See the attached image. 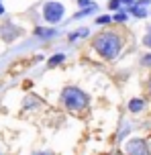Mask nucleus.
I'll use <instances>...</instances> for the list:
<instances>
[{"label": "nucleus", "mask_w": 151, "mask_h": 155, "mask_svg": "<svg viewBox=\"0 0 151 155\" xmlns=\"http://www.w3.org/2000/svg\"><path fill=\"white\" fill-rule=\"evenodd\" d=\"M120 47H123V39L117 33H102L94 39V49L104 59H114L120 53Z\"/></svg>", "instance_id": "f257e3e1"}, {"label": "nucleus", "mask_w": 151, "mask_h": 155, "mask_svg": "<svg viewBox=\"0 0 151 155\" xmlns=\"http://www.w3.org/2000/svg\"><path fill=\"white\" fill-rule=\"evenodd\" d=\"M61 102L65 104V108H70V110H82V108H86V104H88V94L84 90L76 88V86H70V88H64Z\"/></svg>", "instance_id": "f03ea898"}, {"label": "nucleus", "mask_w": 151, "mask_h": 155, "mask_svg": "<svg viewBox=\"0 0 151 155\" xmlns=\"http://www.w3.org/2000/svg\"><path fill=\"white\" fill-rule=\"evenodd\" d=\"M65 8L64 4H59V2H47L45 8H43V16H45V21L49 25H55L61 21V16H64Z\"/></svg>", "instance_id": "7ed1b4c3"}, {"label": "nucleus", "mask_w": 151, "mask_h": 155, "mask_svg": "<svg viewBox=\"0 0 151 155\" xmlns=\"http://www.w3.org/2000/svg\"><path fill=\"white\" fill-rule=\"evenodd\" d=\"M125 151L127 155H149V143L145 139H131L125 145Z\"/></svg>", "instance_id": "20e7f679"}, {"label": "nucleus", "mask_w": 151, "mask_h": 155, "mask_svg": "<svg viewBox=\"0 0 151 155\" xmlns=\"http://www.w3.org/2000/svg\"><path fill=\"white\" fill-rule=\"evenodd\" d=\"M35 35L41 39H49V37H55V29H43V27H37L35 29Z\"/></svg>", "instance_id": "39448f33"}, {"label": "nucleus", "mask_w": 151, "mask_h": 155, "mask_svg": "<svg viewBox=\"0 0 151 155\" xmlns=\"http://www.w3.org/2000/svg\"><path fill=\"white\" fill-rule=\"evenodd\" d=\"M143 106H145V102L141 98H133V100L129 102V110L131 112H139V110H143Z\"/></svg>", "instance_id": "423d86ee"}, {"label": "nucleus", "mask_w": 151, "mask_h": 155, "mask_svg": "<svg viewBox=\"0 0 151 155\" xmlns=\"http://www.w3.org/2000/svg\"><path fill=\"white\" fill-rule=\"evenodd\" d=\"M65 59V53H57V55H53V57H49V68H53V65H57V63H61Z\"/></svg>", "instance_id": "0eeeda50"}, {"label": "nucleus", "mask_w": 151, "mask_h": 155, "mask_svg": "<svg viewBox=\"0 0 151 155\" xmlns=\"http://www.w3.org/2000/svg\"><path fill=\"white\" fill-rule=\"evenodd\" d=\"M129 10H131V12H133V15H135V16H141V18H143V16L147 15V12H145V8L137 6V4H135V6H131V8H129Z\"/></svg>", "instance_id": "6e6552de"}, {"label": "nucleus", "mask_w": 151, "mask_h": 155, "mask_svg": "<svg viewBox=\"0 0 151 155\" xmlns=\"http://www.w3.org/2000/svg\"><path fill=\"white\" fill-rule=\"evenodd\" d=\"M110 21H112V18L108 15H102V16H98V21H96V23H98V25H108Z\"/></svg>", "instance_id": "1a4fd4ad"}, {"label": "nucleus", "mask_w": 151, "mask_h": 155, "mask_svg": "<svg viewBox=\"0 0 151 155\" xmlns=\"http://www.w3.org/2000/svg\"><path fill=\"white\" fill-rule=\"evenodd\" d=\"M108 6H110V10H119V8H120V0H110Z\"/></svg>", "instance_id": "9d476101"}, {"label": "nucleus", "mask_w": 151, "mask_h": 155, "mask_svg": "<svg viewBox=\"0 0 151 155\" xmlns=\"http://www.w3.org/2000/svg\"><path fill=\"white\" fill-rule=\"evenodd\" d=\"M141 63H143L145 68H147V65L151 68V53H149V55H143V59H141Z\"/></svg>", "instance_id": "9b49d317"}, {"label": "nucleus", "mask_w": 151, "mask_h": 155, "mask_svg": "<svg viewBox=\"0 0 151 155\" xmlns=\"http://www.w3.org/2000/svg\"><path fill=\"white\" fill-rule=\"evenodd\" d=\"M143 43H145L147 47H151V27H149V31H147V37L143 39Z\"/></svg>", "instance_id": "f8f14e48"}, {"label": "nucleus", "mask_w": 151, "mask_h": 155, "mask_svg": "<svg viewBox=\"0 0 151 155\" xmlns=\"http://www.w3.org/2000/svg\"><path fill=\"white\" fill-rule=\"evenodd\" d=\"M78 4H80L82 8H90V6H92V2H90V0H80Z\"/></svg>", "instance_id": "ddd939ff"}, {"label": "nucleus", "mask_w": 151, "mask_h": 155, "mask_svg": "<svg viewBox=\"0 0 151 155\" xmlns=\"http://www.w3.org/2000/svg\"><path fill=\"white\" fill-rule=\"evenodd\" d=\"M114 21H117V23H123V21H125V15H123V12H117V15H114Z\"/></svg>", "instance_id": "4468645a"}, {"label": "nucleus", "mask_w": 151, "mask_h": 155, "mask_svg": "<svg viewBox=\"0 0 151 155\" xmlns=\"http://www.w3.org/2000/svg\"><path fill=\"white\" fill-rule=\"evenodd\" d=\"M149 4H151V0H139V4H137V6L143 8V6H149Z\"/></svg>", "instance_id": "2eb2a0df"}, {"label": "nucleus", "mask_w": 151, "mask_h": 155, "mask_svg": "<svg viewBox=\"0 0 151 155\" xmlns=\"http://www.w3.org/2000/svg\"><path fill=\"white\" fill-rule=\"evenodd\" d=\"M78 35H80V37H86V35H88V29H82V31H78Z\"/></svg>", "instance_id": "dca6fc26"}, {"label": "nucleus", "mask_w": 151, "mask_h": 155, "mask_svg": "<svg viewBox=\"0 0 151 155\" xmlns=\"http://www.w3.org/2000/svg\"><path fill=\"white\" fill-rule=\"evenodd\" d=\"M33 155H53V153H49V151H37V153H33Z\"/></svg>", "instance_id": "f3484780"}, {"label": "nucleus", "mask_w": 151, "mask_h": 155, "mask_svg": "<svg viewBox=\"0 0 151 155\" xmlns=\"http://www.w3.org/2000/svg\"><path fill=\"white\" fill-rule=\"evenodd\" d=\"M78 37H80L78 33H72V35H70V41H76V39H78Z\"/></svg>", "instance_id": "a211bd4d"}, {"label": "nucleus", "mask_w": 151, "mask_h": 155, "mask_svg": "<svg viewBox=\"0 0 151 155\" xmlns=\"http://www.w3.org/2000/svg\"><path fill=\"white\" fill-rule=\"evenodd\" d=\"M2 12H4V8H2V4H0V15H2Z\"/></svg>", "instance_id": "6ab92c4d"}, {"label": "nucleus", "mask_w": 151, "mask_h": 155, "mask_svg": "<svg viewBox=\"0 0 151 155\" xmlns=\"http://www.w3.org/2000/svg\"><path fill=\"white\" fill-rule=\"evenodd\" d=\"M149 92H151V78H149Z\"/></svg>", "instance_id": "aec40b11"}]
</instances>
